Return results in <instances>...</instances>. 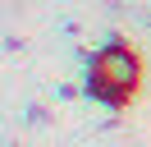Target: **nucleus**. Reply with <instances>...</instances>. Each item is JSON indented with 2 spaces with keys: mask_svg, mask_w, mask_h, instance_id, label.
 Listing matches in <instances>:
<instances>
[{
  "mask_svg": "<svg viewBox=\"0 0 151 147\" xmlns=\"http://www.w3.org/2000/svg\"><path fill=\"white\" fill-rule=\"evenodd\" d=\"M133 87H137V55L128 46L96 51V60H92V92L96 97L110 101V106H119V101H128Z\"/></svg>",
  "mask_w": 151,
  "mask_h": 147,
  "instance_id": "nucleus-1",
  "label": "nucleus"
}]
</instances>
